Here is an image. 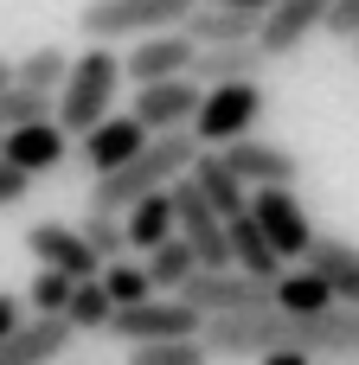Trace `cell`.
<instances>
[{
	"label": "cell",
	"mask_w": 359,
	"mask_h": 365,
	"mask_svg": "<svg viewBox=\"0 0 359 365\" xmlns=\"http://www.w3.org/2000/svg\"><path fill=\"white\" fill-rule=\"evenodd\" d=\"M193 160H199V141L180 128V135H154L122 173H109V180H96V192H90V212H109V218H122V212H135L141 199H154V192H167L173 180H186L193 173Z\"/></svg>",
	"instance_id": "6da1fadb"
},
{
	"label": "cell",
	"mask_w": 359,
	"mask_h": 365,
	"mask_svg": "<svg viewBox=\"0 0 359 365\" xmlns=\"http://www.w3.org/2000/svg\"><path fill=\"white\" fill-rule=\"evenodd\" d=\"M116 96H122V58H116L109 45H84V51L71 58V77H64V90H58L51 122H58L71 141H84L96 122L116 115Z\"/></svg>",
	"instance_id": "7a4b0ae2"
},
{
	"label": "cell",
	"mask_w": 359,
	"mask_h": 365,
	"mask_svg": "<svg viewBox=\"0 0 359 365\" xmlns=\"http://www.w3.org/2000/svg\"><path fill=\"white\" fill-rule=\"evenodd\" d=\"M193 13V0H84L77 32L84 45H116V38H154V32H180Z\"/></svg>",
	"instance_id": "3957f363"
},
{
	"label": "cell",
	"mask_w": 359,
	"mask_h": 365,
	"mask_svg": "<svg viewBox=\"0 0 359 365\" xmlns=\"http://www.w3.org/2000/svg\"><path fill=\"white\" fill-rule=\"evenodd\" d=\"M199 346L212 353V365L218 359H263V353L295 346V321L276 314V308H263V314H218V321L199 327Z\"/></svg>",
	"instance_id": "277c9868"
},
{
	"label": "cell",
	"mask_w": 359,
	"mask_h": 365,
	"mask_svg": "<svg viewBox=\"0 0 359 365\" xmlns=\"http://www.w3.org/2000/svg\"><path fill=\"white\" fill-rule=\"evenodd\" d=\"M263 83H231V90H206V103H199V115H193V141L199 148H231V141H244L251 128H257V115H263Z\"/></svg>",
	"instance_id": "5b68a950"
},
{
	"label": "cell",
	"mask_w": 359,
	"mask_h": 365,
	"mask_svg": "<svg viewBox=\"0 0 359 365\" xmlns=\"http://www.w3.org/2000/svg\"><path fill=\"white\" fill-rule=\"evenodd\" d=\"M199 327H206V321H199L193 308H180V302H161V295H154V302L116 308L103 334H109V340H122V346L135 353V346H173V340H199Z\"/></svg>",
	"instance_id": "8992f818"
},
{
	"label": "cell",
	"mask_w": 359,
	"mask_h": 365,
	"mask_svg": "<svg viewBox=\"0 0 359 365\" xmlns=\"http://www.w3.org/2000/svg\"><path fill=\"white\" fill-rule=\"evenodd\" d=\"M212 154L238 173L244 192H295V180H302V160H295V148H283V141H257V135H244V141L212 148Z\"/></svg>",
	"instance_id": "52a82bcc"
},
{
	"label": "cell",
	"mask_w": 359,
	"mask_h": 365,
	"mask_svg": "<svg viewBox=\"0 0 359 365\" xmlns=\"http://www.w3.org/2000/svg\"><path fill=\"white\" fill-rule=\"evenodd\" d=\"M199 103H206V90H199L193 77H173V83H148V90H135V103H128L122 115L154 141V135H180V128H193Z\"/></svg>",
	"instance_id": "ba28073f"
},
{
	"label": "cell",
	"mask_w": 359,
	"mask_h": 365,
	"mask_svg": "<svg viewBox=\"0 0 359 365\" xmlns=\"http://www.w3.org/2000/svg\"><path fill=\"white\" fill-rule=\"evenodd\" d=\"M251 225L263 231V244L289 263V257H308V244L321 237L315 225H308V212H302V199L295 192H251Z\"/></svg>",
	"instance_id": "9c48e42d"
},
{
	"label": "cell",
	"mask_w": 359,
	"mask_h": 365,
	"mask_svg": "<svg viewBox=\"0 0 359 365\" xmlns=\"http://www.w3.org/2000/svg\"><path fill=\"white\" fill-rule=\"evenodd\" d=\"M328 6H334V0H276V6L257 19V51H263V58L302 51V45L328 26Z\"/></svg>",
	"instance_id": "30bf717a"
},
{
	"label": "cell",
	"mask_w": 359,
	"mask_h": 365,
	"mask_svg": "<svg viewBox=\"0 0 359 365\" xmlns=\"http://www.w3.org/2000/svg\"><path fill=\"white\" fill-rule=\"evenodd\" d=\"M26 250L39 257V269H51V276H64V282H96V276H103V263L84 250V237H77L71 225H58V218H39V225L26 231Z\"/></svg>",
	"instance_id": "8fae6325"
},
{
	"label": "cell",
	"mask_w": 359,
	"mask_h": 365,
	"mask_svg": "<svg viewBox=\"0 0 359 365\" xmlns=\"http://www.w3.org/2000/svg\"><path fill=\"white\" fill-rule=\"evenodd\" d=\"M193 58H199V51H193L180 32H154V38L128 45L122 77H128L135 90H148V83H173V77H186V71H193Z\"/></svg>",
	"instance_id": "7c38bea8"
},
{
	"label": "cell",
	"mask_w": 359,
	"mask_h": 365,
	"mask_svg": "<svg viewBox=\"0 0 359 365\" xmlns=\"http://www.w3.org/2000/svg\"><path fill=\"white\" fill-rule=\"evenodd\" d=\"M0 160H6L13 173H26V180L58 173V167L71 160V135H64L58 122H32V128H19V135L0 141Z\"/></svg>",
	"instance_id": "4fadbf2b"
},
{
	"label": "cell",
	"mask_w": 359,
	"mask_h": 365,
	"mask_svg": "<svg viewBox=\"0 0 359 365\" xmlns=\"http://www.w3.org/2000/svg\"><path fill=\"white\" fill-rule=\"evenodd\" d=\"M71 148L84 154V167H90L96 180H109V173H122V167L148 148V135H141L128 115H109V122H96V128H90L84 141H71Z\"/></svg>",
	"instance_id": "5bb4252c"
},
{
	"label": "cell",
	"mask_w": 359,
	"mask_h": 365,
	"mask_svg": "<svg viewBox=\"0 0 359 365\" xmlns=\"http://www.w3.org/2000/svg\"><path fill=\"white\" fill-rule=\"evenodd\" d=\"M302 269H315L340 308H359V244H347V237H315L308 257H302Z\"/></svg>",
	"instance_id": "9a60e30c"
},
{
	"label": "cell",
	"mask_w": 359,
	"mask_h": 365,
	"mask_svg": "<svg viewBox=\"0 0 359 365\" xmlns=\"http://www.w3.org/2000/svg\"><path fill=\"white\" fill-rule=\"evenodd\" d=\"M263 64H270V58H263L257 45H225V51H199L186 77H193L199 90H231V83H263Z\"/></svg>",
	"instance_id": "2e32d148"
},
{
	"label": "cell",
	"mask_w": 359,
	"mask_h": 365,
	"mask_svg": "<svg viewBox=\"0 0 359 365\" xmlns=\"http://www.w3.org/2000/svg\"><path fill=\"white\" fill-rule=\"evenodd\" d=\"M186 180H193V192L206 199V212H212V218H244L251 192L238 186V173H231L212 148H199V160H193V173H186Z\"/></svg>",
	"instance_id": "e0dca14e"
},
{
	"label": "cell",
	"mask_w": 359,
	"mask_h": 365,
	"mask_svg": "<svg viewBox=\"0 0 359 365\" xmlns=\"http://www.w3.org/2000/svg\"><path fill=\"white\" fill-rule=\"evenodd\" d=\"M270 295H276V314H289V321H321V314H334V308H340L315 269H283Z\"/></svg>",
	"instance_id": "ac0fdd59"
},
{
	"label": "cell",
	"mask_w": 359,
	"mask_h": 365,
	"mask_svg": "<svg viewBox=\"0 0 359 365\" xmlns=\"http://www.w3.org/2000/svg\"><path fill=\"white\" fill-rule=\"evenodd\" d=\"M77 334L64 321H26L13 340H0V365H51Z\"/></svg>",
	"instance_id": "d6986e66"
},
{
	"label": "cell",
	"mask_w": 359,
	"mask_h": 365,
	"mask_svg": "<svg viewBox=\"0 0 359 365\" xmlns=\"http://www.w3.org/2000/svg\"><path fill=\"white\" fill-rule=\"evenodd\" d=\"M122 237H128V250H161V244H173L180 231H173V199L167 192H154V199H141L135 212H122Z\"/></svg>",
	"instance_id": "ffe728a7"
},
{
	"label": "cell",
	"mask_w": 359,
	"mask_h": 365,
	"mask_svg": "<svg viewBox=\"0 0 359 365\" xmlns=\"http://www.w3.org/2000/svg\"><path fill=\"white\" fill-rule=\"evenodd\" d=\"M64 77H71V51H64V45H32V51L13 64V83L32 90V96H51V103H58Z\"/></svg>",
	"instance_id": "44dd1931"
},
{
	"label": "cell",
	"mask_w": 359,
	"mask_h": 365,
	"mask_svg": "<svg viewBox=\"0 0 359 365\" xmlns=\"http://www.w3.org/2000/svg\"><path fill=\"white\" fill-rule=\"evenodd\" d=\"M193 269H199V263H193V250H186L180 237L141 257V276H148V289H154V295H180V289L193 282Z\"/></svg>",
	"instance_id": "7402d4cb"
},
{
	"label": "cell",
	"mask_w": 359,
	"mask_h": 365,
	"mask_svg": "<svg viewBox=\"0 0 359 365\" xmlns=\"http://www.w3.org/2000/svg\"><path fill=\"white\" fill-rule=\"evenodd\" d=\"M71 231L84 237V250H90L103 269H109V263H122V250H128V237H122V218H109V212H84Z\"/></svg>",
	"instance_id": "603a6c76"
},
{
	"label": "cell",
	"mask_w": 359,
	"mask_h": 365,
	"mask_svg": "<svg viewBox=\"0 0 359 365\" xmlns=\"http://www.w3.org/2000/svg\"><path fill=\"white\" fill-rule=\"evenodd\" d=\"M109 314H116V302L103 295V282H77L71 302H64V327H71V334H103Z\"/></svg>",
	"instance_id": "cb8c5ba5"
},
{
	"label": "cell",
	"mask_w": 359,
	"mask_h": 365,
	"mask_svg": "<svg viewBox=\"0 0 359 365\" xmlns=\"http://www.w3.org/2000/svg\"><path fill=\"white\" fill-rule=\"evenodd\" d=\"M51 96H32V90H19V83H6L0 90V141L6 135H19V128H32V122H51Z\"/></svg>",
	"instance_id": "d4e9b609"
},
{
	"label": "cell",
	"mask_w": 359,
	"mask_h": 365,
	"mask_svg": "<svg viewBox=\"0 0 359 365\" xmlns=\"http://www.w3.org/2000/svg\"><path fill=\"white\" fill-rule=\"evenodd\" d=\"M103 295L116 302V308H135V302H154V289H148V276H141V263H109L103 276Z\"/></svg>",
	"instance_id": "484cf974"
},
{
	"label": "cell",
	"mask_w": 359,
	"mask_h": 365,
	"mask_svg": "<svg viewBox=\"0 0 359 365\" xmlns=\"http://www.w3.org/2000/svg\"><path fill=\"white\" fill-rule=\"evenodd\" d=\"M122 365H212V353L199 340H173V346H135Z\"/></svg>",
	"instance_id": "4316f807"
},
{
	"label": "cell",
	"mask_w": 359,
	"mask_h": 365,
	"mask_svg": "<svg viewBox=\"0 0 359 365\" xmlns=\"http://www.w3.org/2000/svg\"><path fill=\"white\" fill-rule=\"evenodd\" d=\"M321 32H334V38H359V0H334Z\"/></svg>",
	"instance_id": "83f0119b"
},
{
	"label": "cell",
	"mask_w": 359,
	"mask_h": 365,
	"mask_svg": "<svg viewBox=\"0 0 359 365\" xmlns=\"http://www.w3.org/2000/svg\"><path fill=\"white\" fill-rule=\"evenodd\" d=\"M26 192H32V180H26V173H13V167L0 160V212H6V205H19Z\"/></svg>",
	"instance_id": "f1b7e54d"
},
{
	"label": "cell",
	"mask_w": 359,
	"mask_h": 365,
	"mask_svg": "<svg viewBox=\"0 0 359 365\" xmlns=\"http://www.w3.org/2000/svg\"><path fill=\"white\" fill-rule=\"evenodd\" d=\"M26 321H32V314H26V302H19V295H0V340H13Z\"/></svg>",
	"instance_id": "f546056e"
},
{
	"label": "cell",
	"mask_w": 359,
	"mask_h": 365,
	"mask_svg": "<svg viewBox=\"0 0 359 365\" xmlns=\"http://www.w3.org/2000/svg\"><path fill=\"white\" fill-rule=\"evenodd\" d=\"M193 6H225V13H244V19H263L276 0H193Z\"/></svg>",
	"instance_id": "4dcf8cb0"
},
{
	"label": "cell",
	"mask_w": 359,
	"mask_h": 365,
	"mask_svg": "<svg viewBox=\"0 0 359 365\" xmlns=\"http://www.w3.org/2000/svg\"><path fill=\"white\" fill-rule=\"evenodd\" d=\"M257 365H315V359H308V353H295V346H283V353H263Z\"/></svg>",
	"instance_id": "1f68e13d"
},
{
	"label": "cell",
	"mask_w": 359,
	"mask_h": 365,
	"mask_svg": "<svg viewBox=\"0 0 359 365\" xmlns=\"http://www.w3.org/2000/svg\"><path fill=\"white\" fill-rule=\"evenodd\" d=\"M6 83H13V64H6V58H0V90H6Z\"/></svg>",
	"instance_id": "d6a6232c"
},
{
	"label": "cell",
	"mask_w": 359,
	"mask_h": 365,
	"mask_svg": "<svg viewBox=\"0 0 359 365\" xmlns=\"http://www.w3.org/2000/svg\"><path fill=\"white\" fill-rule=\"evenodd\" d=\"M353 45H359V38H353Z\"/></svg>",
	"instance_id": "836d02e7"
}]
</instances>
